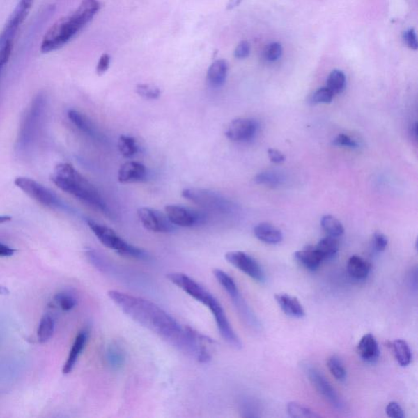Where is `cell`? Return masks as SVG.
I'll list each match as a JSON object with an SVG mask.
<instances>
[{
	"instance_id": "cell-1",
	"label": "cell",
	"mask_w": 418,
	"mask_h": 418,
	"mask_svg": "<svg viewBox=\"0 0 418 418\" xmlns=\"http://www.w3.org/2000/svg\"><path fill=\"white\" fill-rule=\"evenodd\" d=\"M108 296L126 316L174 348L199 363L212 360L215 341L192 327L180 325L155 303L117 291H109Z\"/></svg>"
},
{
	"instance_id": "cell-2",
	"label": "cell",
	"mask_w": 418,
	"mask_h": 418,
	"mask_svg": "<svg viewBox=\"0 0 418 418\" xmlns=\"http://www.w3.org/2000/svg\"><path fill=\"white\" fill-rule=\"evenodd\" d=\"M101 8L98 0H82L70 15L56 21L46 32L41 42L42 54L61 49L91 22Z\"/></svg>"
},
{
	"instance_id": "cell-3",
	"label": "cell",
	"mask_w": 418,
	"mask_h": 418,
	"mask_svg": "<svg viewBox=\"0 0 418 418\" xmlns=\"http://www.w3.org/2000/svg\"><path fill=\"white\" fill-rule=\"evenodd\" d=\"M51 180L61 191L70 194L88 206L96 208L108 217L113 218L110 208L93 184L70 163H60L55 166Z\"/></svg>"
},
{
	"instance_id": "cell-4",
	"label": "cell",
	"mask_w": 418,
	"mask_h": 418,
	"mask_svg": "<svg viewBox=\"0 0 418 418\" xmlns=\"http://www.w3.org/2000/svg\"><path fill=\"white\" fill-rule=\"evenodd\" d=\"M46 108L45 94H38L28 107L19 127L17 139V148L19 151L25 153L34 146L44 125Z\"/></svg>"
},
{
	"instance_id": "cell-5",
	"label": "cell",
	"mask_w": 418,
	"mask_h": 418,
	"mask_svg": "<svg viewBox=\"0 0 418 418\" xmlns=\"http://www.w3.org/2000/svg\"><path fill=\"white\" fill-rule=\"evenodd\" d=\"M87 224L98 240L107 248L126 258L140 261H150V255L144 249L127 243L121 238L111 228L99 224L91 219L87 220Z\"/></svg>"
},
{
	"instance_id": "cell-6",
	"label": "cell",
	"mask_w": 418,
	"mask_h": 418,
	"mask_svg": "<svg viewBox=\"0 0 418 418\" xmlns=\"http://www.w3.org/2000/svg\"><path fill=\"white\" fill-rule=\"evenodd\" d=\"M213 274H215L217 282L222 285V287L225 289L228 295L231 297L241 319L243 320L247 326L254 331H259L261 327V323L258 317L256 316L255 313L251 311L248 303L242 297L234 279L220 269L213 270Z\"/></svg>"
},
{
	"instance_id": "cell-7",
	"label": "cell",
	"mask_w": 418,
	"mask_h": 418,
	"mask_svg": "<svg viewBox=\"0 0 418 418\" xmlns=\"http://www.w3.org/2000/svg\"><path fill=\"white\" fill-rule=\"evenodd\" d=\"M15 186L28 196L47 208L70 211L69 206L55 192L40 183L26 177H18L14 180Z\"/></svg>"
},
{
	"instance_id": "cell-8",
	"label": "cell",
	"mask_w": 418,
	"mask_h": 418,
	"mask_svg": "<svg viewBox=\"0 0 418 418\" xmlns=\"http://www.w3.org/2000/svg\"><path fill=\"white\" fill-rule=\"evenodd\" d=\"M183 198L206 210L218 213H230L235 210V203L221 194L201 188H186L182 192Z\"/></svg>"
},
{
	"instance_id": "cell-9",
	"label": "cell",
	"mask_w": 418,
	"mask_h": 418,
	"mask_svg": "<svg viewBox=\"0 0 418 418\" xmlns=\"http://www.w3.org/2000/svg\"><path fill=\"white\" fill-rule=\"evenodd\" d=\"M302 369L313 387L332 407L339 411L344 410L345 405L343 400L319 369L308 363L302 364Z\"/></svg>"
},
{
	"instance_id": "cell-10",
	"label": "cell",
	"mask_w": 418,
	"mask_h": 418,
	"mask_svg": "<svg viewBox=\"0 0 418 418\" xmlns=\"http://www.w3.org/2000/svg\"><path fill=\"white\" fill-rule=\"evenodd\" d=\"M33 4H34V0H20V2L17 3L0 34V49L6 45L13 44L14 38H15L19 28L29 15Z\"/></svg>"
},
{
	"instance_id": "cell-11",
	"label": "cell",
	"mask_w": 418,
	"mask_h": 418,
	"mask_svg": "<svg viewBox=\"0 0 418 418\" xmlns=\"http://www.w3.org/2000/svg\"><path fill=\"white\" fill-rule=\"evenodd\" d=\"M165 215L176 226L196 227L207 221V215L197 209L171 204L165 207Z\"/></svg>"
},
{
	"instance_id": "cell-12",
	"label": "cell",
	"mask_w": 418,
	"mask_h": 418,
	"mask_svg": "<svg viewBox=\"0 0 418 418\" xmlns=\"http://www.w3.org/2000/svg\"><path fill=\"white\" fill-rule=\"evenodd\" d=\"M226 260L240 270V272L248 275L256 282L264 283L265 274L263 268L253 256L242 251H228L225 256Z\"/></svg>"
},
{
	"instance_id": "cell-13",
	"label": "cell",
	"mask_w": 418,
	"mask_h": 418,
	"mask_svg": "<svg viewBox=\"0 0 418 418\" xmlns=\"http://www.w3.org/2000/svg\"><path fill=\"white\" fill-rule=\"evenodd\" d=\"M137 217L146 230L155 233L169 234L177 230V226L171 222L162 212L150 208H140L137 210Z\"/></svg>"
},
{
	"instance_id": "cell-14",
	"label": "cell",
	"mask_w": 418,
	"mask_h": 418,
	"mask_svg": "<svg viewBox=\"0 0 418 418\" xmlns=\"http://www.w3.org/2000/svg\"><path fill=\"white\" fill-rule=\"evenodd\" d=\"M167 278L171 283L182 289L183 291L187 293L196 301L206 306L207 303L212 296L207 289L199 284L196 280L188 277L187 274L179 272L170 273L167 274Z\"/></svg>"
},
{
	"instance_id": "cell-15",
	"label": "cell",
	"mask_w": 418,
	"mask_h": 418,
	"mask_svg": "<svg viewBox=\"0 0 418 418\" xmlns=\"http://www.w3.org/2000/svg\"><path fill=\"white\" fill-rule=\"evenodd\" d=\"M258 127V123L251 118H236L228 125L225 135L232 141H249L255 137Z\"/></svg>"
},
{
	"instance_id": "cell-16",
	"label": "cell",
	"mask_w": 418,
	"mask_h": 418,
	"mask_svg": "<svg viewBox=\"0 0 418 418\" xmlns=\"http://www.w3.org/2000/svg\"><path fill=\"white\" fill-rule=\"evenodd\" d=\"M147 174L145 165L136 161H128L118 169V180L121 183H141L146 180Z\"/></svg>"
},
{
	"instance_id": "cell-17",
	"label": "cell",
	"mask_w": 418,
	"mask_h": 418,
	"mask_svg": "<svg viewBox=\"0 0 418 418\" xmlns=\"http://www.w3.org/2000/svg\"><path fill=\"white\" fill-rule=\"evenodd\" d=\"M88 339V332L87 330H82L79 332L76 336L72 346L70 350L68 359L63 366V374H69L73 371L75 366L79 358L80 355L82 354L85 346H86Z\"/></svg>"
},
{
	"instance_id": "cell-18",
	"label": "cell",
	"mask_w": 418,
	"mask_h": 418,
	"mask_svg": "<svg viewBox=\"0 0 418 418\" xmlns=\"http://www.w3.org/2000/svg\"><path fill=\"white\" fill-rule=\"evenodd\" d=\"M360 358L369 364L376 363L380 356V349L376 339L371 334H365L358 345Z\"/></svg>"
},
{
	"instance_id": "cell-19",
	"label": "cell",
	"mask_w": 418,
	"mask_h": 418,
	"mask_svg": "<svg viewBox=\"0 0 418 418\" xmlns=\"http://www.w3.org/2000/svg\"><path fill=\"white\" fill-rule=\"evenodd\" d=\"M274 298L285 315L297 319L305 316V311L297 297L286 293H279L274 296Z\"/></svg>"
},
{
	"instance_id": "cell-20",
	"label": "cell",
	"mask_w": 418,
	"mask_h": 418,
	"mask_svg": "<svg viewBox=\"0 0 418 418\" xmlns=\"http://www.w3.org/2000/svg\"><path fill=\"white\" fill-rule=\"evenodd\" d=\"M104 359L109 367L113 370H120L126 364V350L118 341H111L104 351Z\"/></svg>"
},
{
	"instance_id": "cell-21",
	"label": "cell",
	"mask_w": 418,
	"mask_h": 418,
	"mask_svg": "<svg viewBox=\"0 0 418 418\" xmlns=\"http://www.w3.org/2000/svg\"><path fill=\"white\" fill-rule=\"evenodd\" d=\"M69 120L73 125L84 134L93 137L94 139H101L96 127L94 126L93 122L89 118L84 116V114L78 111L70 110L68 113Z\"/></svg>"
},
{
	"instance_id": "cell-22",
	"label": "cell",
	"mask_w": 418,
	"mask_h": 418,
	"mask_svg": "<svg viewBox=\"0 0 418 418\" xmlns=\"http://www.w3.org/2000/svg\"><path fill=\"white\" fill-rule=\"evenodd\" d=\"M228 73V65L225 60H217L208 70L207 80L212 88H220L225 84Z\"/></svg>"
},
{
	"instance_id": "cell-23",
	"label": "cell",
	"mask_w": 418,
	"mask_h": 418,
	"mask_svg": "<svg viewBox=\"0 0 418 418\" xmlns=\"http://www.w3.org/2000/svg\"><path fill=\"white\" fill-rule=\"evenodd\" d=\"M254 235L260 241L268 245H277L283 240L282 232L269 223L256 225L254 227Z\"/></svg>"
},
{
	"instance_id": "cell-24",
	"label": "cell",
	"mask_w": 418,
	"mask_h": 418,
	"mask_svg": "<svg viewBox=\"0 0 418 418\" xmlns=\"http://www.w3.org/2000/svg\"><path fill=\"white\" fill-rule=\"evenodd\" d=\"M294 255V258L303 268L311 272L319 269L322 263L323 258L315 248H308L301 251H297Z\"/></svg>"
},
{
	"instance_id": "cell-25",
	"label": "cell",
	"mask_w": 418,
	"mask_h": 418,
	"mask_svg": "<svg viewBox=\"0 0 418 418\" xmlns=\"http://www.w3.org/2000/svg\"><path fill=\"white\" fill-rule=\"evenodd\" d=\"M371 265L359 256H350L348 263L350 277L356 280H364L368 277Z\"/></svg>"
},
{
	"instance_id": "cell-26",
	"label": "cell",
	"mask_w": 418,
	"mask_h": 418,
	"mask_svg": "<svg viewBox=\"0 0 418 418\" xmlns=\"http://www.w3.org/2000/svg\"><path fill=\"white\" fill-rule=\"evenodd\" d=\"M315 249L321 256L323 261L330 260L334 258L339 250V241L335 237L327 236L322 239Z\"/></svg>"
},
{
	"instance_id": "cell-27",
	"label": "cell",
	"mask_w": 418,
	"mask_h": 418,
	"mask_svg": "<svg viewBox=\"0 0 418 418\" xmlns=\"http://www.w3.org/2000/svg\"><path fill=\"white\" fill-rule=\"evenodd\" d=\"M55 330V321L49 314H46L42 317L39 327L37 330L38 341L40 343H46L54 336Z\"/></svg>"
},
{
	"instance_id": "cell-28",
	"label": "cell",
	"mask_w": 418,
	"mask_h": 418,
	"mask_svg": "<svg viewBox=\"0 0 418 418\" xmlns=\"http://www.w3.org/2000/svg\"><path fill=\"white\" fill-rule=\"evenodd\" d=\"M393 350L398 364L402 367L410 365L412 361V353L410 346L405 341L398 339L393 343Z\"/></svg>"
},
{
	"instance_id": "cell-29",
	"label": "cell",
	"mask_w": 418,
	"mask_h": 418,
	"mask_svg": "<svg viewBox=\"0 0 418 418\" xmlns=\"http://www.w3.org/2000/svg\"><path fill=\"white\" fill-rule=\"evenodd\" d=\"M118 149L125 158H132L139 151V146L134 137L122 135L118 141Z\"/></svg>"
},
{
	"instance_id": "cell-30",
	"label": "cell",
	"mask_w": 418,
	"mask_h": 418,
	"mask_svg": "<svg viewBox=\"0 0 418 418\" xmlns=\"http://www.w3.org/2000/svg\"><path fill=\"white\" fill-rule=\"evenodd\" d=\"M321 226L323 229L330 235V236L339 237L344 234V227L341 222L336 217L332 215H325L322 217Z\"/></svg>"
},
{
	"instance_id": "cell-31",
	"label": "cell",
	"mask_w": 418,
	"mask_h": 418,
	"mask_svg": "<svg viewBox=\"0 0 418 418\" xmlns=\"http://www.w3.org/2000/svg\"><path fill=\"white\" fill-rule=\"evenodd\" d=\"M346 75L343 71L339 70H332L327 80V87L334 95L343 92L346 87Z\"/></svg>"
},
{
	"instance_id": "cell-32",
	"label": "cell",
	"mask_w": 418,
	"mask_h": 418,
	"mask_svg": "<svg viewBox=\"0 0 418 418\" xmlns=\"http://www.w3.org/2000/svg\"><path fill=\"white\" fill-rule=\"evenodd\" d=\"M287 412L289 416L294 418H317L320 417L317 413L306 406L296 402L289 403L287 405Z\"/></svg>"
},
{
	"instance_id": "cell-33",
	"label": "cell",
	"mask_w": 418,
	"mask_h": 418,
	"mask_svg": "<svg viewBox=\"0 0 418 418\" xmlns=\"http://www.w3.org/2000/svg\"><path fill=\"white\" fill-rule=\"evenodd\" d=\"M327 368H329L330 373L336 380L340 382L346 381V377H348V373L345 369V366L343 361L336 355H332L327 360Z\"/></svg>"
},
{
	"instance_id": "cell-34",
	"label": "cell",
	"mask_w": 418,
	"mask_h": 418,
	"mask_svg": "<svg viewBox=\"0 0 418 418\" xmlns=\"http://www.w3.org/2000/svg\"><path fill=\"white\" fill-rule=\"evenodd\" d=\"M281 175L274 172H264L256 176L255 182L258 184L268 185V186L277 187L284 183Z\"/></svg>"
},
{
	"instance_id": "cell-35",
	"label": "cell",
	"mask_w": 418,
	"mask_h": 418,
	"mask_svg": "<svg viewBox=\"0 0 418 418\" xmlns=\"http://www.w3.org/2000/svg\"><path fill=\"white\" fill-rule=\"evenodd\" d=\"M136 92L140 97L149 100L158 99L161 95L160 88L155 86V85L147 84H137Z\"/></svg>"
},
{
	"instance_id": "cell-36",
	"label": "cell",
	"mask_w": 418,
	"mask_h": 418,
	"mask_svg": "<svg viewBox=\"0 0 418 418\" xmlns=\"http://www.w3.org/2000/svg\"><path fill=\"white\" fill-rule=\"evenodd\" d=\"M55 301L64 311H70L77 306V299L72 294L68 293H60L55 296Z\"/></svg>"
},
{
	"instance_id": "cell-37",
	"label": "cell",
	"mask_w": 418,
	"mask_h": 418,
	"mask_svg": "<svg viewBox=\"0 0 418 418\" xmlns=\"http://www.w3.org/2000/svg\"><path fill=\"white\" fill-rule=\"evenodd\" d=\"M283 54L282 45L279 42H272L265 47L264 58L268 61H275L281 58Z\"/></svg>"
},
{
	"instance_id": "cell-38",
	"label": "cell",
	"mask_w": 418,
	"mask_h": 418,
	"mask_svg": "<svg viewBox=\"0 0 418 418\" xmlns=\"http://www.w3.org/2000/svg\"><path fill=\"white\" fill-rule=\"evenodd\" d=\"M334 94L331 90L327 88H321L313 94L312 102L315 104H327L330 103L334 98Z\"/></svg>"
},
{
	"instance_id": "cell-39",
	"label": "cell",
	"mask_w": 418,
	"mask_h": 418,
	"mask_svg": "<svg viewBox=\"0 0 418 418\" xmlns=\"http://www.w3.org/2000/svg\"><path fill=\"white\" fill-rule=\"evenodd\" d=\"M240 411L242 416L245 417H259L258 407L256 406L254 401L249 400H245L242 402L240 405Z\"/></svg>"
},
{
	"instance_id": "cell-40",
	"label": "cell",
	"mask_w": 418,
	"mask_h": 418,
	"mask_svg": "<svg viewBox=\"0 0 418 418\" xmlns=\"http://www.w3.org/2000/svg\"><path fill=\"white\" fill-rule=\"evenodd\" d=\"M403 40L410 49L417 50V37L415 29H410L403 33Z\"/></svg>"
},
{
	"instance_id": "cell-41",
	"label": "cell",
	"mask_w": 418,
	"mask_h": 418,
	"mask_svg": "<svg viewBox=\"0 0 418 418\" xmlns=\"http://www.w3.org/2000/svg\"><path fill=\"white\" fill-rule=\"evenodd\" d=\"M387 415L392 418H403L405 417L403 408L396 402L388 403L386 408Z\"/></svg>"
},
{
	"instance_id": "cell-42",
	"label": "cell",
	"mask_w": 418,
	"mask_h": 418,
	"mask_svg": "<svg viewBox=\"0 0 418 418\" xmlns=\"http://www.w3.org/2000/svg\"><path fill=\"white\" fill-rule=\"evenodd\" d=\"M388 245V239L386 235L381 232H376L373 235L374 249L378 251H383Z\"/></svg>"
},
{
	"instance_id": "cell-43",
	"label": "cell",
	"mask_w": 418,
	"mask_h": 418,
	"mask_svg": "<svg viewBox=\"0 0 418 418\" xmlns=\"http://www.w3.org/2000/svg\"><path fill=\"white\" fill-rule=\"evenodd\" d=\"M334 144L339 146L349 147V148H356L358 146L357 142L346 134L337 136L334 141Z\"/></svg>"
},
{
	"instance_id": "cell-44",
	"label": "cell",
	"mask_w": 418,
	"mask_h": 418,
	"mask_svg": "<svg viewBox=\"0 0 418 418\" xmlns=\"http://www.w3.org/2000/svg\"><path fill=\"white\" fill-rule=\"evenodd\" d=\"M250 50V45L249 42L247 41H242L238 46L236 47L234 55L236 59H245L249 56Z\"/></svg>"
},
{
	"instance_id": "cell-45",
	"label": "cell",
	"mask_w": 418,
	"mask_h": 418,
	"mask_svg": "<svg viewBox=\"0 0 418 418\" xmlns=\"http://www.w3.org/2000/svg\"><path fill=\"white\" fill-rule=\"evenodd\" d=\"M111 64V56L109 54H104L98 61L97 65V74L100 76L107 72Z\"/></svg>"
},
{
	"instance_id": "cell-46",
	"label": "cell",
	"mask_w": 418,
	"mask_h": 418,
	"mask_svg": "<svg viewBox=\"0 0 418 418\" xmlns=\"http://www.w3.org/2000/svg\"><path fill=\"white\" fill-rule=\"evenodd\" d=\"M268 155L270 161L274 164L283 163L285 160V156L278 150L269 149Z\"/></svg>"
},
{
	"instance_id": "cell-47",
	"label": "cell",
	"mask_w": 418,
	"mask_h": 418,
	"mask_svg": "<svg viewBox=\"0 0 418 418\" xmlns=\"http://www.w3.org/2000/svg\"><path fill=\"white\" fill-rule=\"evenodd\" d=\"M16 250L11 248L6 245L0 243V256L1 258H8V256H12L15 254Z\"/></svg>"
},
{
	"instance_id": "cell-48",
	"label": "cell",
	"mask_w": 418,
	"mask_h": 418,
	"mask_svg": "<svg viewBox=\"0 0 418 418\" xmlns=\"http://www.w3.org/2000/svg\"><path fill=\"white\" fill-rule=\"evenodd\" d=\"M242 1H243V0H229V2H228L227 4V9L231 10V9L238 7Z\"/></svg>"
},
{
	"instance_id": "cell-49",
	"label": "cell",
	"mask_w": 418,
	"mask_h": 418,
	"mask_svg": "<svg viewBox=\"0 0 418 418\" xmlns=\"http://www.w3.org/2000/svg\"><path fill=\"white\" fill-rule=\"evenodd\" d=\"M11 220H12V217L10 216L0 215V224H3V223L10 222Z\"/></svg>"
},
{
	"instance_id": "cell-50",
	"label": "cell",
	"mask_w": 418,
	"mask_h": 418,
	"mask_svg": "<svg viewBox=\"0 0 418 418\" xmlns=\"http://www.w3.org/2000/svg\"><path fill=\"white\" fill-rule=\"evenodd\" d=\"M9 294V291L8 289V288L2 286V285H0V295H8Z\"/></svg>"
}]
</instances>
